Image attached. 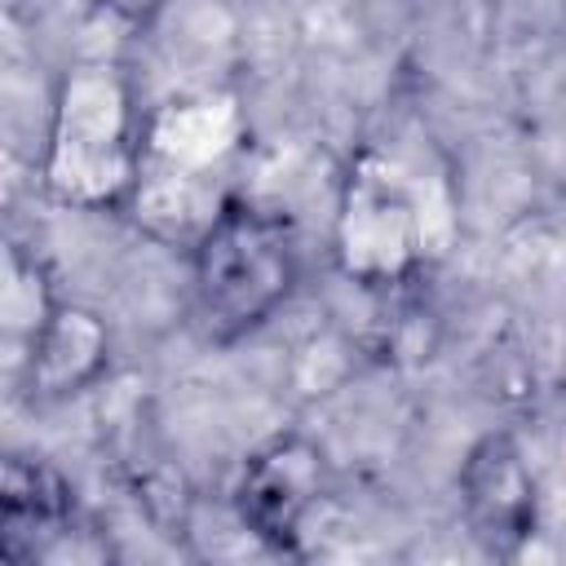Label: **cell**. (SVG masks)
Returning <instances> with one entry per match:
<instances>
[{
    "mask_svg": "<svg viewBox=\"0 0 566 566\" xmlns=\"http://www.w3.org/2000/svg\"><path fill=\"white\" fill-rule=\"evenodd\" d=\"M146 159V111L133 75L119 62H71L49 102L40 186L53 203L75 212L133 208Z\"/></svg>",
    "mask_w": 566,
    "mask_h": 566,
    "instance_id": "1",
    "label": "cell"
},
{
    "mask_svg": "<svg viewBox=\"0 0 566 566\" xmlns=\"http://www.w3.org/2000/svg\"><path fill=\"white\" fill-rule=\"evenodd\" d=\"M190 318L217 349L261 332L301 283V239L287 212L230 195L195 234Z\"/></svg>",
    "mask_w": 566,
    "mask_h": 566,
    "instance_id": "2",
    "label": "cell"
},
{
    "mask_svg": "<svg viewBox=\"0 0 566 566\" xmlns=\"http://www.w3.org/2000/svg\"><path fill=\"white\" fill-rule=\"evenodd\" d=\"M243 142L248 124L230 93H181L146 111V159L133 195L137 221H146L150 234L190 248L212 212L230 199L212 195V181Z\"/></svg>",
    "mask_w": 566,
    "mask_h": 566,
    "instance_id": "3",
    "label": "cell"
},
{
    "mask_svg": "<svg viewBox=\"0 0 566 566\" xmlns=\"http://www.w3.org/2000/svg\"><path fill=\"white\" fill-rule=\"evenodd\" d=\"M336 270L363 292H398L429 265V221L407 172L363 146L340 177L332 217Z\"/></svg>",
    "mask_w": 566,
    "mask_h": 566,
    "instance_id": "4",
    "label": "cell"
},
{
    "mask_svg": "<svg viewBox=\"0 0 566 566\" xmlns=\"http://www.w3.org/2000/svg\"><path fill=\"white\" fill-rule=\"evenodd\" d=\"M327 491H332L327 451L310 433L287 429V433L256 442L243 455L230 500H234L239 526L252 539H261L270 553L301 557L305 526L318 513V504L327 500Z\"/></svg>",
    "mask_w": 566,
    "mask_h": 566,
    "instance_id": "5",
    "label": "cell"
},
{
    "mask_svg": "<svg viewBox=\"0 0 566 566\" xmlns=\"http://www.w3.org/2000/svg\"><path fill=\"white\" fill-rule=\"evenodd\" d=\"M0 557L27 562H102L106 535L88 522L75 486L40 455H4L0 473Z\"/></svg>",
    "mask_w": 566,
    "mask_h": 566,
    "instance_id": "6",
    "label": "cell"
},
{
    "mask_svg": "<svg viewBox=\"0 0 566 566\" xmlns=\"http://www.w3.org/2000/svg\"><path fill=\"white\" fill-rule=\"evenodd\" d=\"M460 517L486 557H517L539 526V486L522 442L509 429L482 433L455 473Z\"/></svg>",
    "mask_w": 566,
    "mask_h": 566,
    "instance_id": "7",
    "label": "cell"
},
{
    "mask_svg": "<svg viewBox=\"0 0 566 566\" xmlns=\"http://www.w3.org/2000/svg\"><path fill=\"white\" fill-rule=\"evenodd\" d=\"M111 371V327L97 310L62 301L13 376L31 402H66Z\"/></svg>",
    "mask_w": 566,
    "mask_h": 566,
    "instance_id": "8",
    "label": "cell"
},
{
    "mask_svg": "<svg viewBox=\"0 0 566 566\" xmlns=\"http://www.w3.org/2000/svg\"><path fill=\"white\" fill-rule=\"evenodd\" d=\"M62 305L49 270L40 256H31L22 243L4 248V283H0V336H4V363L9 376L22 371L35 336L44 332V323L53 318V310Z\"/></svg>",
    "mask_w": 566,
    "mask_h": 566,
    "instance_id": "9",
    "label": "cell"
},
{
    "mask_svg": "<svg viewBox=\"0 0 566 566\" xmlns=\"http://www.w3.org/2000/svg\"><path fill=\"white\" fill-rule=\"evenodd\" d=\"M88 9H93L97 18H106L111 27L142 35V31H150V27L164 18L168 0H88Z\"/></svg>",
    "mask_w": 566,
    "mask_h": 566,
    "instance_id": "10",
    "label": "cell"
}]
</instances>
